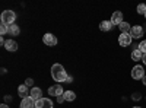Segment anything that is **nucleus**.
Wrapping results in <instances>:
<instances>
[{"mask_svg":"<svg viewBox=\"0 0 146 108\" xmlns=\"http://www.w3.org/2000/svg\"><path fill=\"white\" fill-rule=\"evenodd\" d=\"M51 76H53V79L56 82H66L67 78H69L67 73H66V70H64V67L62 64H58V63L51 66Z\"/></svg>","mask_w":146,"mask_h":108,"instance_id":"nucleus-1","label":"nucleus"},{"mask_svg":"<svg viewBox=\"0 0 146 108\" xmlns=\"http://www.w3.org/2000/svg\"><path fill=\"white\" fill-rule=\"evenodd\" d=\"M15 19H16V13L13 10H5L2 13V23H5V25H7V27L13 25Z\"/></svg>","mask_w":146,"mask_h":108,"instance_id":"nucleus-2","label":"nucleus"},{"mask_svg":"<svg viewBox=\"0 0 146 108\" xmlns=\"http://www.w3.org/2000/svg\"><path fill=\"white\" fill-rule=\"evenodd\" d=\"M145 76V69L139 64H136L135 67L131 69V78L135 79V80H139V79H143Z\"/></svg>","mask_w":146,"mask_h":108,"instance_id":"nucleus-3","label":"nucleus"},{"mask_svg":"<svg viewBox=\"0 0 146 108\" xmlns=\"http://www.w3.org/2000/svg\"><path fill=\"white\" fill-rule=\"evenodd\" d=\"M64 93V91H63V88H62V85H53V86H50L48 88V95L50 97H60V95H63Z\"/></svg>","mask_w":146,"mask_h":108,"instance_id":"nucleus-4","label":"nucleus"},{"mask_svg":"<svg viewBox=\"0 0 146 108\" xmlns=\"http://www.w3.org/2000/svg\"><path fill=\"white\" fill-rule=\"evenodd\" d=\"M131 41H133V38H131L130 32H129V34H121L120 37H118V44H120L121 47H129V45L131 44Z\"/></svg>","mask_w":146,"mask_h":108,"instance_id":"nucleus-5","label":"nucleus"},{"mask_svg":"<svg viewBox=\"0 0 146 108\" xmlns=\"http://www.w3.org/2000/svg\"><path fill=\"white\" fill-rule=\"evenodd\" d=\"M42 41L48 47H56L57 45V38H56V35H53V34H45L42 37Z\"/></svg>","mask_w":146,"mask_h":108,"instance_id":"nucleus-6","label":"nucleus"},{"mask_svg":"<svg viewBox=\"0 0 146 108\" xmlns=\"http://www.w3.org/2000/svg\"><path fill=\"white\" fill-rule=\"evenodd\" d=\"M53 101L50 98H41L40 101L35 102V108H53Z\"/></svg>","mask_w":146,"mask_h":108,"instance_id":"nucleus-7","label":"nucleus"},{"mask_svg":"<svg viewBox=\"0 0 146 108\" xmlns=\"http://www.w3.org/2000/svg\"><path fill=\"white\" fill-rule=\"evenodd\" d=\"M143 34H145V31H143V28L140 27V25H135V27H131V29H130V35H131V38H142L143 37Z\"/></svg>","mask_w":146,"mask_h":108,"instance_id":"nucleus-8","label":"nucleus"},{"mask_svg":"<svg viewBox=\"0 0 146 108\" xmlns=\"http://www.w3.org/2000/svg\"><path fill=\"white\" fill-rule=\"evenodd\" d=\"M29 97H31L35 102H36V101H40L41 98H44V97H42V91H41L40 88H36V86L32 88V91H31V93H29Z\"/></svg>","mask_w":146,"mask_h":108,"instance_id":"nucleus-9","label":"nucleus"},{"mask_svg":"<svg viewBox=\"0 0 146 108\" xmlns=\"http://www.w3.org/2000/svg\"><path fill=\"white\" fill-rule=\"evenodd\" d=\"M110 21H111V23H113V25H120V23L123 22V13H121L120 10L114 12V13H113V16H111V19H110Z\"/></svg>","mask_w":146,"mask_h":108,"instance_id":"nucleus-10","label":"nucleus"},{"mask_svg":"<svg viewBox=\"0 0 146 108\" xmlns=\"http://www.w3.org/2000/svg\"><path fill=\"white\" fill-rule=\"evenodd\" d=\"M19 108H35V101H34L31 97H28V98H23V99L21 101Z\"/></svg>","mask_w":146,"mask_h":108,"instance_id":"nucleus-11","label":"nucleus"},{"mask_svg":"<svg viewBox=\"0 0 146 108\" xmlns=\"http://www.w3.org/2000/svg\"><path fill=\"white\" fill-rule=\"evenodd\" d=\"M18 93H19V97L23 99V98H28L31 92L28 91V86H27V85H19V88H18Z\"/></svg>","mask_w":146,"mask_h":108,"instance_id":"nucleus-12","label":"nucleus"},{"mask_svg":"<svg viewBox=\"0 0 146 108\" xmlns=\"http://www.w3.org/2000/svg\"><path fill=\"white\" fill-rule=\"evenodd\" d=\"M113 23H111V21H102L101 23H100V29L102 31V32H108V31H111L113 29Z\"/></svg>","mask_w":146,"mask_h":108,"instance_id":"nucleus-13","label":"nucleus"},{"mask_svg":"<svg viewBox=\"0 0 146 108\" xmlns=\"http://www.w3.org/2000/svg\"><path fill=\"white\" fill-rule=\"evenodd\" d=\"M5 48L7 51H16L18 50V42L13 41V40H7L6 44H5Z\"/></svg>","mask_w":146,"mask_h":108,"instance_id":"nucleus-14","label":"nucleus"},{"mask_svg":"<svg viewBox=\"0 0 146 108\" xmlns=\"http://www.w3.org/2000/svg\"><path fill=\"white\" fill-rule=\"evenodd\" d=\"M118 28H120V31H121V34H129L130 32V29H131V27H130V23L129 22H121L120 25H118Z\"/></svg>","mask_w":146,"mask_h":108,"instance_id":"nucleus-15","label":"nucleus"},{"mask_svg":"<svg viewBox=\"0 0 146 108\" xmlns=\"http://www.w3.org/2000/svg\"><path fill=\"white\" fill-rule=\"evenodd\" d=\"M143 57V53L139 50V48H135L131 51V60H135V62H139V60H142Z\"/></svg>","mask_w":146,"mask_h":108,"instance_id":"nucleus-16","label":"nucleus"},{"mask_svg":"<svg viewBox=\"0 0 146 108\" xmlns=\"http://www.w3.org/2000/svg\"><path fill=\"white\" fill-rule=\"evenodd\" d=\"M63 97H64V101H75L76 99V93L73 91H66L63 93Z\"/></svg>","mask_w":146,"mask_h":108,"instance_id":"nucleus-17","label":"nucleus"},{"mask_svg":"<svg viewBox=\"0 0 146 108\" xmlns=\"http://www.w3.org/2000/svg\"><path fill=\"white\" fill-rule=\"evenodd\" d=\"M19 34H21V29H19V27L16 25V23L9 27V35H19Z\"/></svg>","mask_w":146,"mask_h":108,"instance_id":"nucleus-18","label":"nucleus"},{"mask_svg":"<svg viewBox=\"0 0 146 108\" xmlns=\"http://www.w3.org/2000/svg\"><path fill=\"white\" fill-rule=\"evenodd\" d=\"M136 12H137L139 15H143V16H145V13H146V3L137 5V7H136Z\"/></svg>","mask_w":146,"mask_h":108,"instance_id":"nucleus-19","label":"nucleus"},{"mask_svg":"<svg viewBox=\"0 0 146 108\" xmlns=\"http://www.w3.org/2000/svg\"><path fill=\"white\" fill-rule=\"evenodd\" d=\"M137 48H139L143 54H146V40H143V41H142V42L137 45Z\"/></svg>","mask_w":146,"mask_h":108,"instance_id":"nucleus-20","label":"nucleus"},{"mask_svg":"<svg viewBox=\"0 0 146 108\" xmlns=\"http://www.w3.org/2000/svg\"><path fill=\"white\" fill-rule=\"evenodd\" d=\"M0 34H2V35L9 34V27H7V25H5V23H2V25H0Z\"/></svg>","mask_w":146,"mask_h":108,"instance_id":"nucleus-21","label":"nucleus"},{"mask_svg":"<svg viewBox=\"0 0 146 108\" xmlns=\"http://www.w3.org/2000/svg\"><path fill=\"white\" fill-rule=\"evenodd\" d=\"M131 98L135 99V101H139V99L142 98V95H140V92H135V93L131 95Z\"/></svg>","mask_w":146,"mask_h":108,"instance_id":"nucleus-22","label":"nucleus"},{"mask_svg":"<svg viewBox=\"0 0 146 108\" xmlns=\"http://www.w3.org/2000/svg\"><path fill=\"white\" fill-rule=\"evenodd\" d=\"M25 85H27L28 88H31V86L34 85V79H31V78H28V79L25 80Z\"/></svg>","mask_w":146,"mask_h":108,"instance_id":"nucleus-23","label":"nucleus"},{"mask_svg":"<svg viewBox=\"0 0 146 108\" xmlns=\"http://www.w3.org/2000/svg\"><path fill=\"white\" fill-rule=\"evenodd\" d=\"M63 101H64V97H63V95H60V97H57V102H58V104H62Z\"/></svg>","mask_w":146,"mask_h":108,"instance_id":"nucleus-24","label":"nucleus"},{"mask_svg":"<svg viewBox=\"0 0 146 108\" xmlns=\"http://www.w3.org/2000/svg\"><path fill=\"white\" fill-rule=\"evenodd\" d=\"M142 62H143V64L146 66V54H143V57H142Z\"/></svg>","mask_w":146,"mask_h":108,"instance_id":"nucleus-25","label":"nucleus"},{"mask_svg":"<svg viewBox=\"0 0 146 108\" xmlns=\"http://www.w3.org/2000/svg\"><path fill=\"white\" fill-rule=\"evenodd\" d=\"M72 80H73V79H72V76H69V78H67V80H66V82H67V83H72Z\"/></svg>","mask_w":146,"mask_h":108,"instance_id":"nucleus-26","label":"nucleus"},{"mask_svg":"<svg viewBox=\"0 0 146 108\" xmlns=\"http://www.w3.org/2000/svg\"><path fill=\"white\" fill-rule=\"evenodd\" d=\"M142 80H143V85H145V86H146V75H145V76H143V79H142Z\"/></svg>","mask_w":146,"mask_h":108,"instance_id":"nucleus-27","label":"nucleus"},{"mask_svg":"<svg viewBox=\"0 0 146 108\" xmlns=\"http://www.w3.org/2000/svg\"><path fill=\"white\" fill-rule=\"evenodd\" d=\"M0 108H9V105H6V104H2V105H0Z\"/></svg>","mask_w":146,"mask_h":108,"instance_id":"nucleus-28","label":"nucleus"},{"mask_svg":"<svg viewBox=\"0 0 146 108\" xmlns=\"http://www.w3.org/2000/svg\"><path fill=\"white\" fill-rule=\"evenodd\" d=\"M133 108H142V107H133Z\"/></svg>","mask_w":146,"mask_h":108,"instance_id":"nucleus-29","label":"nucleus"},{"mask_svg":"<svg viewBox=\"0 0 146 108\" xmlns=\"http://www.w3.org/2000/svg\"><path fill=\"white\" fill-rule=\"evenodd\" d=\"M145 19H146V13H145Z\"/></svg>","mask_w":146,"mask_h":108,"instance_id":"nucleus-30","label":"nucleus"}]
</instances>
